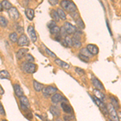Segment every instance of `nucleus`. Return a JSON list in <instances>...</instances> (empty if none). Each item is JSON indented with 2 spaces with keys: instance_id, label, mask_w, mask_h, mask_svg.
<instances>
[{
  "instance_id": "1",
  "label": "nucleus",
  "mask_w": 121,
  "mask_h": 121,
  "mask_svg": "<svg viewBox=\"0 0 121 121\" xmlns=\"http://www.w3.org/2000/svg\"><path fill=\"white\" fill-rule=\"evenodd\" d=\"M21 69L23 72L27 73H34L36 69V65L34 63H31V62L25 61L21 65Z\"/></svg>"
},
{
  "instance_id": "2",
  "label": "nucleus",
  "mask_w": 121,
  "mask_h": 121,
  "mask_svg": "<svg viewBox=\"0 0 121 121\" xmlns=\"http://www.w3.org/2000/svg\"><path fill=\"white\" fill-rule=\"evenodd\" d=\"M107 107V109H108V113H109V116L111 117V120L112 121H120L118 114H117V112L116 111V108L113 107V105L112 103H108Z\"/></svg>"
},
{
  "instance_id": "3",
  "label": "nucleus",
  "mask_w": 121,
  "mask_h": 121,
  "mask_svg": "<svg viewBox=\"0 0 121 121\" xmlns=\"http://www.w3.org/2000/svg\"><path fill=\"white\" fill-rule=\"evenodd\" d=\"M56 91H57V89L56 87H53L52 86H46L43 89V94H44V95L45 97H48L50 95L52 96V95L56 94Z\"/></svg>"
},
{
  "instance_id": "4",
  "label": "nucleus",
  "mask_w": 121,
  "mask_h": 121,
  "mask_svg": "<svg viewBox=\"0 0 121 121\" xmlns=\"http://www.w3.org/2000/svg\"><path fill=\"white\" fill-rule=\"evenodd\" d=\"M63 27H64V28L65 29V31H66V32H67L68 35H72V34L74 35L76 33V32H77V28H76V27H74L73 24H71V23H69V22H65V23H64Z\"/></svg>"
},
{
  "instance_id": "5",
  "label": "nucleus",
  "mask_w": 121,
  "mask_h": 121,
  "mask_svg": "<svg viewBox=\"0 0 121 121\" xmlns=\"http://www.w3.org/2000/svg\"><path fill=\"white\" fill-rule=\"evenodd\" d=\"M17 44L19 47H24V46H28L29 44V40L27 37L26 35L22 34L19 37V40L17 41Z\"/></svg>"
},
{
  "instance_id": "6",
  "label": "nucleus",
  "mask_w": 121,
  "mask_h": 121,
  "mask_svg": "<svg viewBox=\"0 0 121 121\" xmlns=\"http://www.w3.org/2000/svg\"><path fill=\"white\" fill-rule=\"evenodd\" d=\"M51 101L53 104H57L58 103H60V102H65L66 99L62 96L60 94H55L53 95L51 97Z\"/></svg>"
},
{
  "instance_id": "7",
  "label": "nucleus",
  "mask_w": 121,
  "mask_h": 121,
  "mask_svg": "<svg viewBox=\"0 0 121 121\" xmlns=\"http://www.w3.org/2000/svg\"><path fill=\"white\" fill-rule=\"evenodd\" d=\"M28 33L30 36L31 40H32V42H36L37 40V36H36V31L34 29V27L32 25H30V26L28 27Z\"/></svg>"
},
{
  "instance_id": "8",
  "label": "nucleus",
  "mask_w": 121,
  "mask_h": 121,
  "mask_svg": "<svg viewBox=\"0 0 121 121\" xmlns=\"http://www.w3.org/2000/svg\"><path fill=\"white\" fill-rule=\"evenodd\" d=\"M91 82H92L94 86L95 87V89L100 90V91H103V90H104V86H103V83L101 82L97 78L93 76V77L91 78Z\"/></svg>"
},
{
  "instance_id": "9",
  "label": "nucleus",
  "mask_w": 121,
  "mask_h": 121,
  "mask_svg": "<svg viewBox=\"0 0 121 121\" xmlns=\"http://www.w3.org/2000/svg\"><path fill=\"white\" fill-rule=\"evenodd\" d=\"M8 15L10 16V18L11 19H18L19 18V13L15 7H11V9L8 10Z\"/></svg>"
},
{
  "instance_id": "10",
  "label": "nucleus",
  "mask_w": 121,
  "mask_h": 121,
  "mask_svg": "<svg viewBox=\"0 0 121 121\" xmlns=\"http://www.w3.org/2000/svg\"><path fill=\"white\" fill-rule=\"evenodd\" d=\"M60 107H61L62 111L65 113H66V114H68V115L73 114V108H72V107L70 106L69 104H68V103H66L65 102H62L61 104H60Z\"/></svg>"
},
{
  "instance_id": "11",
  "label": "nucleus",
  "mask_w": 121,
  "mask_h": 121,
  "mask_svg": "<svg viewBox=\"0 0 121 121\" xmlns=\"http://www.w3.org/2000/svg\"><path fill=\"white\" fill-rule=\"evenodd\" d=\"M94 94H95V96L99 99H100L102 102H104L106 100V95L104 93H103L102 91H100V90L98 89H94Z\"/></svg>"
},
{
  "instance_id": "12",
  "label": "nucleus",
  "mask_w": 121,
  "mask_h": 121,
  "mask_svg": "<svg viewBox=\"0 0 121 121\" xmlns=\"http://www.w3.org/2000/svg\"><path fill=\"white\" fill-rule=\"evenodd\" d=\"M86 48L88 49V51L91 52V55H97L99 53V48L95 44H89L87 45Z\"/></svg>"
},
{
  "instance_id": "13",
  "label": "nucleus",
  "mask_w": 121,
  "mask_h": 121,
  "mask_svg": "<svg viewBox=\"0 0 121 121\" xmlns=\"http://www.w3.org/2000/svg\"><path fill=\"white\" fill-rule=\"evenodd\" d=\"M13 87H14V91H15V95H16L18 98H20V97L23 96V91L19 84H14Z\"/></svg>"
},
{
  "instance_id": "14",
  "label": "nucleus",
  "mask_w": 121,
  "mask_h": 121,
  "mask_svg": "<svg viewBox=\"0 0 121 121\" xmlns=\"http://www.w3.org/2000/svg\"><path fill=\"white\" fill-rule=\"evenodd\" d=\"M28 48H20L18 52H16V57L18 59H22L23 57H25L26 55L28 54Z\"/></svg>"
},
{
  "instance_id": "15",
  "label": "nucleus",
  "mask_w": 121,
  "mask_h": 121,
  "mask_svg": "<svg viewBox=\"0 0 121 121\" xmlns=\"http://www.w3.org/2000/svg\"><path fill=\"white\" fill-rule=\"evenodd\" d=\"M25 15H26L27 18H28L29 20H32L33 18L35 16V11L32 8H27L25 10Z\"/></svg>"
},
{
  "instance_id": "16",
  "label": "nucleus",
  "mask_w": 121,
  "mask_h": 121,
  "mask_svg": "<svg viewBox=\"0 0 121 121\" xmlns=\"http://www.w3.org/2000/svg\"><path fill=\"white\" fill-rule=\"evenodd\" d=\"M61 43L65 47H71L73 46V42H72V38L69 37V36H66V37L64 38V40H61Z\"/></svg>"
},
{
  "instance_id": "17",
  "label": "nucleus",
  "mask_w": 121,
  "mask_h": 121,
  "mask_svg": "<svg viewBox=\"0 0 121 121\" xmlns=\"http://www.w3.org/2000/svg\"><path fill=\"white\" fill-rule=\"evenodd\" d=\"M55 63L57 65L60 66V67L64 68V69H69V68L70 67L68 63H66V62L63 61V60H61L60 59H55Z\"/></svg>"
},
{
  "instance_id": "18",
  "label": "nucleus",
  "mask_w": 121,
  "mask_h": 121,
  "mask_svg": "<svg viewBox=\"0 0 121 121\" xmlns=\"http://www.w3.org/2000/svg\"><path fill=\"white\" fill-rule=\"evenodd\" d=\"M49 111H50V112H51L52 114V116H56V117H59L60 116V110L56 107H55V106H51V107H50Z\"/></svg>"
},
{
  "instance_id": "19",
  "label": "nucleus",
  "mask_w": 121,
  "mask_h": 121,
  "mask_svg": "<svg viewBox=\"0 0 121 121\" xmlns=\"http://www.w3.org/2000/svg\"><path fill=\"white\" fill-rule=\"evenodd\" d=\"M33 87H34V90L37 92H40V91H43L44 89V86L41 83H40L37 81H33Z\"/></svg>"
},
{
  "instance_id": "20",
  "label": "nucleus",
  "mask_w": 121,
  "mask_h": 121,
  "mask_svg": "<svg viewBox=\"0 0 121 121\" xmlns=\"http://www.w3.org/2000/svg\"><path fill=\"white\" fill-rule=\"evenodd\" d=\"M50 16L52 17V20L55 21V22H58V21L60 20V17H59V15H58L57 11L53 9L51 10V11H50Z\"/></svg>"
},
{
  "instance_id": "21",
  "label": "nucleus",
  "mask_w": 121,
  "mask_h": 121,
  "mask_svg": "<svg viewBox=\"0 0 121 121\" xmlns=\"http://www.w3.org/2000/svg\"><path fill=\"white\" fill-rule=\"evenodd\" d=\"M19 103H20V104L24 105V106L27 107L28 108L30 107V103H29L28 99L27 97H25V96H22V97L19 98Z\"/></svg>"
},
{
  "instance_id": "22",
  "label": "nucleus",
  "mask_w": 121,
  "mask_h": 121,
  "mask_svg": "<svg viewBox=\"0 0 121 121\" xmlns=\"http://www.w3.org/2000/svg\"><path fill=\"white\" fill-rule=\"evenodd\" d=\"M75 23H76V26H77L79 29H84V28H85V23H84L82 19L81 18L76 19Z\"/></svg>"
},
{
  "instance_id": "23",
  "label": "nucleus",
  "mask_w": 121,
  "mask_h": 121,
  "mask_svg": "<svg viewBox=\"0 0 121 121\" xmlns=\"http://www.w3.org/2000/svg\"><path fill=\"white\" fill-rule=\"evenodd\" d=\"M49 31H50V33H51L52 35H55V36H57V35H60V28L57 26V25H56V26L53 27L52 28L49 29Z\"/></svg>"
},
{
  "instance_id": "24",
  "label": "nucleus",
  "mask_w": 121,
  "mask_h": 121,
  "mask_svg": "<svg viewBox=\"0 0 121 121\" xmlns=\"http://www.w3.org/2000/svg\"><path fill=\"white\" fill-rule=\"evenodd\" d=\"M56 11H57L60 19H61L62 20H65V19H66V14H65V11H64V10L60 9V8H57Z\"/></svg>"
},
{
  "instance_id": "25",
  "label": "nucleus",
  "mask_w": 121,
  "mask_h": 121,
  "mask_svg": "<svg viewBox=\"0 0 121 121\" xmlns=\"http://www.w3.org/2000/svg\"><path fill=\"white\" fill-rule=\"evenodd\" d=\"M110 100H111V103L113 105V107L115 108H120V106H119V102L116 99V97L114 96H110Z\"/></svg>"
},
{
  "instance_id": "26",
  "label": "nucleus",
  "mask_w": 121,
  "mask_h": 121,
  "mask_svg": "<svg viewBox=\"0 0 121 121\" xmlns=\"http://www.w3.org/2000/svg\"><path fill=\"white\" fill-rule=\"evenodd\" d=\"M0 77H1L2 79H3V78L8 79L10 78V73L7 70H2V71L0 72Z\"/></svg>"
},
{
  "instance_id": "27",
  "label": "nucleus",
  "mask_w": 121,
  "mask_h": 121,
  "mask_svg": "<svg viewBox=\"0 0 121 121\" xmlns=\"http://www.w3.org/2000/svg\"><path fill=\"white\" fill-rule=\"evenodd\" d=\"M9 39L11 40L12 42H16L18 41V36H17V33L16 32H12L9 35Z\"/></svg>"
},
{
  "instance_id": "28",
  "label": "nucleus",
  "mask_w": 121,
  "mask_h": 121,
  "mask_svg": "<svg viewBox=\"0 0 121 121\" xmlns=\"http://www.w3.org/2000/svg\"><path fill=\"white\" fill-rule=\"evenodd\" d=\"M0 25L2 28H6L7 25V20L5 17H3V15L0 16Z\"/></svg>"
},
{
  "instance_id": "29",
  "label": "nucleus",
  "mask_w": 121,
  "mask_h": 121,
  "mask_svg": "<svg viewBox=\"0 0 121 121\" xmlns=\"http://www.w3.org/2000/svg\"><path fill=\"white\" fill-rule=\"evenodd\" d=\"M2 3V5H3V7H4L5 9H7V10H10L11 8V3L8 1H7V0H5V1H2L1 2Z\"/></svg>"
},
{
  "instance_id": "30",
  "label": "nucleus",
  "mask_w": 121,
  "mask_h": 121,
  "mask_svg": "<svg viewBox=\"0 0 121 121\" xmlns=\"http://www.w3.org/2000/svg\"><path fill=\"white\" fill-rule=\"evenodd\" d=\"M69 3H70V1H66V0H64V1H61V2H60V6H61V7H62V8H63L64 10L67 11L68 7H69Z\"/></svg>"
},
{
  "instance_id": "31",
  "label": "nucleus",
  "mask_w": 121,
  "mask_h": 121,
  "mask_svg": "<svg viewBox=\"0 0 121 121\" xmlns=\"http://www.w3.org/2000/svg\"><path fill=\"white\" fill-rule=\"evenodd\" d=\"M80 53L82 54V55L86 56H89V57H90V56H93V55H91V52H90L88 51V49H87L86 48H82L81 51H80Z\"/></svg>"
},
{
  "instance_id": "32",
  "label": "nucleus",
  "mask_w": 121,
  "mask_h": 121,
  "mask_svg": "<svg viewBox=\"0 0 121 121\" xmlns=\"http://www.w3.org/2000/svg\"><path fill=\"white\" fill-rule=\"evenodd\" d=\"M78 57H79L80 60H82L83 62H86V63L89 62V60H90V57H89V56H85V55H82V54H81V53L78 54Z\"/></svg>"
},
{
  "instance_id": "33",
  "label": "nucleus",
  "mask_w": 121,
  "mask_h": 121,
  "mask_svg": "<svg viewBox=\"0 0 121 121\" xmlns=\"http://www.w3.org/2000/svg\"><path fill=\"white\" fill-rule=\"evenodd\" d=\"M25 59H26V61H28V62H31V63H33V61H34V57L31 55V54H29L28 53L26 55V56H25Z\"/></svg>"
},
{
  "instance_id": "34",
  "label": "nucleus",
  "mask_w": 121,
  "mask_h": 121,
  "mask_svg": "<svg viewBox=\"0 0 121 121\" xmlns=\"http://www.w3.org/2000/svg\"><path fill=\"white\" fill-rule=\"evenodd\" d=\"M69 15L72 17L73 19H79L80 17H79V14H78V11H74V12H71V13H69Z\"/></svg>"
},
{
  "instance_id": "35",
  "label": "nucleus",
  "mask_w": 121,
  "mask_h": 121,
  "mask_svg": "<svg viewBox=\"0 0 121 121\" xmlns=\"http://www.w3.org/2000/svg\"><path fill=\"white\" fill-rule=\"evenodd\" d=\"M75 72H76V73H77L78 75H80V76L85 74V71H84V69H81V68H78V67H76V68H75Z\"/></svg>"
},
{
  "instance_id": "36",
  "label": "nucleus",
  "mask_w": 121,
  "mask_h": 121,
  "mask_svg": "<svg viewBox=\"0 0 121 121\" xmlns=\"http://www.w3.org/2000/svg\"><path fill=\"white\" fill-rule=\"evenodd\" d=\"M44 49H45V52H46V53L48 54V55H49L50 56H52V57H54V58H56V54L55 53H53L52 51H50L49 49H48V48H44Z\"/></svg>"
},
{
  "instance_id": "37",
  "label": "nucleus",
  "mask_w": 121,
  "mask_h": 121,
  "mask_svg": "<svg viewBox=\"0 0 121 121\" xmlns=\"http://www.w3.org/2000/svg\"><path fill=\"white\" fill-rule=\"evenodd\" d=\"M63 118L65 121H71L74 119V117L73 116H69V115H65V116H64Z\"/></svg>"
},
{
  "instance_id": "38",
  "label": "nucleus",
  "mask_w": 121,
  "mask_h": 121,
  "mask_svg": "<svg viewBox=\"0 0 121 121\" xmlns=\"http://www.w3.org/2000/svg\"><path fill=\"white\" fill-rule=\"evenodd\" d=\"M55 26H56V24L55 21H53V20H51L49 23H48V28H49V29L52 28L53 27H55Z\"/></svg>"
},
{
  "instance_id": "39",
  "label": "nucleus",
  "mask_w": 121,
  "mask_h": 121,
  "mask_svg": "<svg viewBox=\"0 0 121 121\" xmlns=\"http://www.w3.org/2000/svg\"><path fill=\"white\" fill-rule=\"evenodd\" d=\"M25 117H26V118L28 119V120H32V118H33L32 112H28L27 114H25Z\"/></svg>"
},
{
  "instance_id": "40",
  "label": "nucleus",
  "mask_w": 121,
  "mask_h": 121,
  "mask_svg": "<svg viewBox=\"0 0 121 121\" xmlns=\"http://www.w3.org/2000/svg\"><path fill=\"white\" fill-rule=\"evenodd\" d=\"M48 3L52 6H55L58 3V0H48Z\"/></svg>"
},
{
  "instance_id": "41",
  "label": "nucleus",
  "mask_w": 121,
  "mask_h": 121,
  "mask_svg": "<svg viewBox=\"0 0 121 121\" xmlns=\"http://www.w3.org/2000/svg\"><path fill=\"white\" fill-rule=\"evenodd\" d=\"M0 113H1L2 116H5V112H4V109L3 107V105L0 104Z\"/></svg>"
},
{
  "instance_id": "42",
  "label": "nucleus",
  "mask_w": 121,
  "mask_h": 121,
  "mask_svg": "<svg viewBox=\"0 0 121 121\" xmlns=\"http://www.w3.org/2000/svg\"><path fill=\"white\" fill-rule=\"evenodd\" d=\"M106 23H107V28H108L109 33H110V35H111V36H112V31H111V28H110V26H109L108 20H107V19H106Z\"/></svg>"
},
{
  "instance_id": "43",
  "label": "nucleus",
  "mask_w": 121,
  "mask_h": 121,
  "mask_svg": "<svg viewBox=\"0 0 121 121\" xmlns=\"http://www.w3.org/2000/svg\"><path fill=\"white\" fill-rule=\"evenodd\" d=\"M17 32H18L19 33H23V27H21V26H19Z\"/></svg>"
},
{
  "instance_id": "44",
  "label": "nucleus",
  "mask_w": 121,
  "mask_h": 121,
  "mask_svg": "<svg viewBox=\"0 0 121 121\" xmlns=\"http://www.w3.org/2000/svg\"><path fill=\"white\" fill-rule=\"evenodd\" d=\"M118 116H119V120L120 121H121V110L119 111V113H118Z\"/></svg>"
},
{
  "instance_id": "45",
  "label": "nucleus",
  "mask_w": 121,
  "mask_h": 121,
  "mask_svg": "<svg viewBox=\"0 0 121 121\" xmlns=\"http://www.w3.org/2000/svg\"><path fill=\"white\" fill-rule=\"evenodd\" d=\"M0 91H1V93H0V94H1V95H3V93H4V91H3V87H0Z\"/></svg>"
},
{
  "instance_id": "46",
  "label": "nucleus",
  "mask_w": 121,
  "mask_h": 121,
  "mask_svg": "<svg viewBox=\"0 0 121 121\" xmlns=\"http://www.w3.org/2000/svg\"><path fill=\"white\" fill-rule=\"evenodd\" d=\"M0 11H3V5H2V3H0Z\"/></svg>"
},
{
  "instance_id": "47",
  "label": "nucleus",
  "mask_w": 121,
  "mask_h": 121,
  "mask_svg": "<svg viewBox=\"0 0 121 121\" xmlns=\"http://www.w3.org/2000/svg\"><path fill=\"white\" fill-rule=\"evenodd\" d=\"M36 116H38V117H39V118H40V120H44V118H43V117H41V116H39V115H36Z\"/></svg>"
},
{
  "instance_id": "48",
  "label": "nucleus",
  "mask_w": 121,
  "mask_h": 121,
  "mask_svg": "<svg viewBox=\"0 0 121 121\" xmlns=\"http://www.w3.org/2000/svg\"><path fill=\"white\" fill-rule=\"evenodd\" d=\"M2 121H7V120H2Z\"/></svg>"
},
{
  "instance_id": "49",
  "label": "nucleus",
  "mask_w": 121,
  "mask_h": 121,
  "mask_svg": "<svg viewBox=\"0 0 121 121\" xmlns=\"http://www.w3.org/2000/svg\"><path fill=\"white\" fill-rule=\"evenodd\" d=\"M107 121H112V120H107Z\"/></svg>"
}]
</instances>
